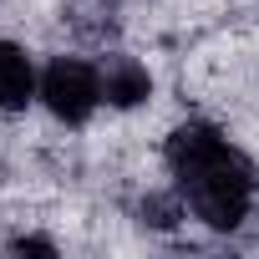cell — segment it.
<instances>
[{
  "label": "cell",
  "mask_w": 259,
  "mask_h": 259,
  "mask_svg": "<svg viewBox=\"0 0 259 259\" xmlns=\"http://www.w3.org/2000/svg\"><path fill=\"white\" fill-rule=\"evenodd\" d=\"M168 168L208 229H239L254 203V168L249 158L208 122H183L168 138Z\"/></svg>",
  "instance_id": "6da1fadb"
},
{
  "label": "cell",
  "mask_w": 259,
  "mask_h": 259,
  "mask_svg": "<svg viewBox=\"0 0 259 259\" xmlns=\"http://www.w3.org/2000/svg\"><path fill=\"white\" fill-rule=\"evenodd\" d=\"M41 102L56 122L81 127L102 107V71L81 56H51L46 71H41Z\"/></svg>",
  "instance_id": "7a4b0ae2"
},
{
  "label": "cell",
  "mask_w": 259,
  "mask_h": 259,
  "mask_svg": "<svg viewBox=\"0 0 259 259\" xmlns=\"http://www.w3.org/2000/svg\"><path fill=\"white\" fill-rule=\"evenodd\" d=\"M36 97H41V76L31 56L11 41H0V112H26Z\"/></svg>",
  "instance_id": "3957f363"
},
{
  "label": "cell",
  "mask_w": 259,
  "mask_h": 259,
  "mask_svg": "<svg viewBox=\"0 0 259 259\" xmlns=\"http://www.w3.org/2000/svg\"><path fill=\"white\" fill-rule=\"evenodd\" d=\"M148 97H153V76H148L143 61H133V56H107V66H102V102H107V107H138V102H148Z\"/></svg>",
  "instance_id": "277c9868"
},
{
  "label": "cell",
  "mask_w": 259,
  "mask_h": 259,
  "mask_svg": "<svg viewBox=\"0 0 259 259\" xmlns=\"http://www.w3.org/2000/svg\"><path fill=\"white\" fill-rule=\"evenodd\" d=\"M11 249H16V254H26V249H36V254H56V244H51V239H16Z\"/></svg>",
  "instance_id": "5b68a950"
}]
</instances>
